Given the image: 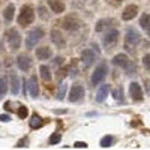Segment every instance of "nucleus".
Returning a JSON list of instances; mask_svg holds the SVG:
<instances>
[{
    "instance_id": "obj_1",
    "label": "nucleus",
    "mask_w": 150,
    "mask_h": 150,
    "mask_svg": "<svg viewBox=\"0 0 150 150\" xmlns=\"http://www.w3.org/2000/svg\"><path fill=\"white\" fill-rule=\"evenodd\" d=\"M35 20V11L32 6L29 5H24L21 8V12H20V15H18V24L21 27H27L30 26V24L33 23Z\"/></svg>"
},
{
    "instance_id": "obj_11",
    "label": "nucleus",
    "mask_w": 150,
    "mask_h": 150,
    "mask_svg": "<svg viewBox=\"0 0 150 150\" xmlns=\"http://www.w3.org/2000/svg\"><path fill=\"white\" fill-rule=\"evenodd\" d=\"M17 65L21 71H29L30 66H32V59L27 54H20L18 59H17Z\"/></svg>"
},
{
    "instance_id": "obj_19",
    "label": "nucleus",
    "mask_w": 150,
    "mask_h": 150,
    "mask_svg": "<svg viewBox=\"0 0 150 150\" xmlns=\"http://www.w3.org/2000/svg\"><path fill=\"white\" fill-rule=\"evenodd\" d=\"M27 87H29V92H30V95H32L33 98H36V96H38V93H39V87H38V80H36L35 75H33V77H30Z\"/></svg>"
},
{
    "instance_id": "obj_22",
    "label": "nucleus",
    "mask_w": 150,
    "mask_h": 150,
    "mask_svg": "<svg viewBox=\"0 0 150 150\" xmlns=\"http://www.w3.org/2000/svg\"><path fill=\"white\" fill-rule=\"evenodd\" d=\"M14 12H15V6L14 5H8L6 6V9H5V12H3V17H5V20L9 23V21H12V18H14Z\"/></svg>"
},
{
    "instance_id": "obj_29",
    "label": "nucleus",
    "mask_w": 150,
    "mask_h": 150,
    "mask_svg": "<svg viewBox=\"0 0 150 150\" xmlns=\"http://www.w3.org/2000/svg\"><path fill=\"white\" fill-rule=\"evenodd\" d=\"M27 114H29L27 107L20 105V107H18V117H20V119H26V117H27Z\"/></svg>"
},
{
    "instance_id": "obj_38",
    "label": "nucleus",
    "mask_w": 150,
    "mask_h": 150,
    "mask_svg": "<svg viewBox=\"0 0 150 150\" xmlns=\"http://www.w3.org/2000/svg\"><path fill=\"white\" fill-rule=\"evenodd\" d=\"M149 92H150V83H149Z\"/></svg>"
},
{
    "instance_id": "obj_20",
    "label": "nucleus",
    "mask_w": 150,
    "mask_h": 150,
    "mask_svg": "<svg viewBox=\"0 0 150 150\" xmlns=\"http://www.w3.org/2000/svg\"><path fill=\"white\" fill-rule=\"evenodd\" d=\"M140 26L147 32V35L150 36V15L149 14H143L140 18Z\"/></svg>"
},
{
    "instance_id": "obj_34",
    "label": "nucleus",
    "mask_w": 150,
    "mask_h": 150,
    "mask_svg": "<svg viewBox=\"0 0 150 150\" xmlns=\"http://www.w3.org/2000/svg\"><path fill=\"white\" fill-rule=\"evenodd\" d=\"M27 143H29V138L26 137V138H23V140H20V141H18L17 147H23V146H27Z\"/></svg>"
},
{
    "instance_id": "obj_25",
    "label": "nucleus",
    "mask_w": 150,
    "mask_h": 150,
    "mask_svg": "<svg viewBox=\"0 0 150 150\" xmlns=\"http://www.w3.org/2000/svg\"><path fill=\"white\" fill-rule=\"evenodd\" d=\"M8 92V80L3 77L0 78V96H5Z\"/></svg>"
},
{
    "instance_id": "obj_4",
    "label": "nucleus",
    "mask_w": 150,
    "mask_h": 150,
    "mask_svg": "<svg viewBox=\"0 0 150 150\" xmlns=\"http://www.w3.org/2000/svg\"><path fill=\"white\" fill-rule=\"evenodd\" d=\"M6 39H8V44H9V48L12 51H18L20 47H21V35L18 33L17 29H11L8 30L6 33Z\"/></svg>"
},
{
    "instance_id": "obj_3",
    "label": "nucleus",
    "mask_w": 150,
    "mask_h": 150,
    "mask_svg": "<svg viewBox=\"0 0 150 150\" xmlns=\"http://www.w3.org/2000/svg\"><path fill=\"white\" fill-rule=\"evenodd\" d=\"M107 74H108L107 63H105V62H102L101 65H98V66H96V69H95V71H93V74H92V78H90L92 84H93V86H96V84H101V83L105 80Z\"/></svg>"
},
{
    "instance_id": "obj_6",
    "label": "nucleus",
    "mask_w": 150,
    "mask_h": 150,
    "mask_svg": "<svg viewBox=\"0 0 150 150\" xmlns=\"http://www.w3.org/2000/svg\"><path fill=\"white\" fill-rule=\"evenodd\" d=\"M44 38V30L42 29H33L29 32L27 38H26V47L29 50H32L33 47H36V44L39 42Z\"/></svg>"
},
{
    "instance_id": "obj_36",
    "label": "nucleus",
    "mask_w": 150,
    "mask_h": 150,
    "mask_svg": "<svg viewBox=\"0 0 150 150\" xmlns=\"http://www.w3.org/2000/svg\"><path fill=\"white\" fill-rule=\"evenodd\" d=\"M0 120H2V122H9L11 117H9L8 114H2V116H0Z\"/></svg>"
},
{
    "instance_id": "obj_28",
    "label": "nucleus",
    "mask_w": 150,
    "mask_h": 150,
    "mask_svg": "<svg viewBox=\"0 0 150 150\" xmlns=\"http://www.w3.org/2000/svg\"><path fill=\"white\" fill-rule=\"evenodd\" d=\"M60 140H62V135H60V132H56V134H53L51 137H50L48 143L51 144V146H54V144H59V143H60Z\"/></svg>"
},
{
    "instance_id": "obj_27",
    "label": "nucleus",
    "mask_w": 150,
    "mask_h": 150,
    "mask_svg": "<svg viewBox=\"0 0 150 150\" xmlns=\"http://www.w3.org/2000/svg\"><path fill=\"white\" fill-rule=\"evenodd\" d=\"M112 143H114V138H112L111 135H105L104 138L101 140V146L102 147H110V146H112Z\"/></svg>"
},
{
    "instance_id": "obj_18",
    "label": "nucleus",
    "mask_w": 150,
    "mask_h": 150,
    "mask_svg": "<svg viewBox=\"0 0 150 150\" xmlns=\"http://www.w3.org/2000/svg\"><path fill=\"white\" fill-rule=\"evenodd\" d=\"M108 90H110L108 84H102L101 87H99L98 95H96V102H104L107 99V96H108Z\"/></svg>"
},
{
    "instance_id": "obj_15",
    "label": "nucleus",
    "mask_w": 150,
    "mask_h": 150,
    "mask_svg": "<svg viewBox=\"0 0 150 150\" xmlns=\"http://www.w3.org/2000/svg\"><path fill=\"white\" fill-rule=\"evenodd\" d=\"M48 5H50V8H51V11L54 14L65 12V3L62 2V0H48Z\"/></svg>"
},
{
    "instance_id": "obj_9",
    "label": "nucleus",
    "mask_w": 150,
    "mask_h": 150,
    "mask_svg": "<svg viewBox=\"0 0 150 150\" xmlns=\"http://www.w3.org/2000/svg\"><path fill=\"white\" fill-rule=\"evenodd\" d=\"M137 14H138V6H137V5H128L126 8L123 9L122 18H123L125 21H129V20L135 18Z\"/></svg>"
},
{
    "instance_id": "obj_33",
    "label": "nucleus",
    "mask_w": 150,
    "mask_h": 150,
    "mask_svg": "<svg viewBox=\"0 0 150 150\" xmlns=\"http://www.w3.org/2000/svg\"><path fill=\"white\" fill-rule=\"evenodd\" d=\"M39 15H41V18L48 20V15L45 14V8H44V6H39Z\"/></svg>"
},
{
    "instance_id": "obj_24",
    "label": "nucleus",
    "mask_w": 150,
    "mask_h": 150,
    "mask_svg": "<svg viewBox=\"0 0 150 150\" xmlns=\"http://www.w3.org/2000/svg\"><path fill=\"white\" fill-rule=\"evenodd\" d=\"M110 23H111V20H101V21L96 24L95 30H96V32H102L104 29H107V27L110 26Z\"/></svg>"
},
{
    "instance_id": "obj_35",
    "label": "nucleus",
    "mask_w": 150,
    "mask_h": 150,
    "mask_svg": "<svg viewBox=\"0 0 150 150\" xmlns=\"http://www.w3.org/2000/svg\"><path fill=\"white\" fill-rule=\"evenodd\" d=\"M74 146H75V147H78V149H81V147H84V149H86V147H87V143H83V141H77V143H75Z\"/></svg>"
},
{
    "instance_id": "obj_7",
    "label": "nucleus",
    "mask_w": 150,
    "mask_h": 150,
    "mask_svg": "<svg viewBox=\"0 0 150 150\" xmlns=\"http://www.w3.org/2000/svg\"><path fill=\"white\" fill-rule=\"evenodd\" d=\"M84 95H86L84 87L81 84H74L69 90V101L71 102H80L84 98Z\"/></svg>"
},
{
    "instance_id": "obj_26",
    "label": "nucleus",
    "mask_w": 150,
    "mask_h": 150,
    "mask_svg": "<svg viewBox=\"0 0 150 150\" xmlns=\"http://www.w3.org/2000/svg\"><path fill=\"white\" fill-rule=\"evenodd\" d=\"M112 96H114L116 101H120V102L125 101V98H123V89H122V87H117V89H114V92H112Z\"/></svg>"
},
{
    "instance_id": "obj_30",
    "label": "nucleus",
    "mask_w": 150,
    "mask_h": 150,
    "mask_svg": "<svg viewBox=\"0 0 150 150\" xmlns=\"http://www.w3.org/2000/svg\"><path fill=\"white\" fill-rule=\"evenodd\" d=\"M65 92H66V84H60V87H59V93H57V98H59V99H63Z\"/></svg>"
},
{
    "instance_id": "obj_16",
    "label": "nucleus",
    "mask_w": 150,
    "mask_h": 150,
    "mask_svg": "<svg viewBox=\"0 0 150 150\" xmlns=\"http://www.w3.org/2000/svg\"><path fill=\"white\" fill-rule=\"evenodd\" d=\"M51 56H53V51H51V48H48V47H41V48L36 50V57L39 60H48Z\"/></svg>"
},
{
    "instance_id": "obj_8",
    "label": "nucleus",
    "mask_w": 150,
    "mask_h": 150,
    "mask_svg": "<svg viewBox=\"0 0 150 150\" xmlns=\"http://www.w3.org/2000/svg\"><path fill=\"white\" fill-rule=\"evenodd\" d=\"M117 39H119V32H117V30H110V32L105 33L102 42H104V45L107 47V50H111V47L116 45Z\"/></svg>"
},
{
    "instance_id": "obj_13",
    "label": "nucleus",
    "mask_w": 150,
    "mask_h": 150,
    "mask_svg": "<svg viewBox=\"0 0 150 150\" xmlns=\"http://www.w3.org/2000/svg\"><path fill=\"white\" fill-rule=\"evenodd\" d=\"M81 62L84 63L86 68H89L93 65V62H95V54L92 50H84V51L81 53Z\"/></svg>"
},
{
    "instance_id": "obj_37",
    "label": "nucleus",
    "mask_w": 150,
    "mask_h": 150,
    "mask_svg": "<svg viewBox=\"0 0 150 150\" xmlns=\"http://www.w3.org/2000/svg\"><path fill=\"white\" fill-rule=\"evenodd\" d=\"M2 50H3V48H2V42H0V51H2Z\"/></svg>"
},
{
    "instance_id": "obj_23",
    "label": "nucleus",
    "mask_w": 150,
    "mask_h": 150,
    "mask_svg": "<svg viewBox=\"0 0 150 150\" xmlns=\"http://www.w3.org/2000/svg\"><path fill=\"white\" fill-rule=\"evenodd\" d=\"M39 72H41V77H42L44 81H50V80H51V72H50V68L48 66L42 65L39 68Z\"/></svg>"
},
{
    "instance_id": "obj_39",
    "label": "nucleus",
    "mask_w": 150,
    "mask_h": 150,
    "mask_svg": "<svg viewBox=\"0 0 150 150\" xmlns=\"http://www.w3.org/2000/svg\"><path fill=\"white\" fill-rule=\"evenodd\" d=\"M116 2H122V0H116Z\"/></svg>"
},
{
    "instance_id": "obj_2",
    "label": "nucleus",
    "mask_w": 150,
    "mask_h": 150,
    "mask_svg": "<svg viewBox=\"0 0 150 150\" xmlns=\"http://www.w3.org/2000/svg\"><path fill=\"white\" fill-rule=\"evenodd\" d=\"M141 41V36L140 33L134 30V29H128L126 32V36H125V48L128 50V51H132L135 48V45Z\"/></svg>"
},
{
    "instance_id": "obj_10",
    "label": "nucleus",
    "mask_w": 150,
    "mask_h": 150,
    "mask_svg": "<svg viewBox=\"0 0 150 150\" xmlns=\"http://www.w3.org/2000/svg\"><path fill=\"white\" fill-rule=\"evenodd\" d=\"M129 95L134 101H141L143 99V90H141V86L138 83H131L129 86Z\"/></svg>"
},
{
    "instance_id": "obj_31",
    "label": "nucleus",
    "mask_w": 150,
    "mask_h": 150,
    "mask_svg": "<svg viewBox=\"0 0 150 150\" xmlns=\"http://www.w3.org/2000/svg\"><path fill=\"white\" fill-rule=\"evenodd\" d=\"M143 65H144V68L147 71H150V54H146L143 57Z\"/></svg>"
},
{
    "instance_id": "obj_32",
    "label": "nucleus",
    "mask_w": 150,
    "mask_h": 150,
    "mask_svg": "<svg viewBox=\"0 0 150 150\" xmlns=\"http://www.w3.org/2000/svg\"><path fill=\"white\" fill-rule=\"evenodd\" d=\"M66 72H68V68H62V69H59L57 71V77H59V80H62L66 75Z\"/></svg>"
},
{
    "instance_id": "obj_5",
    "label": "nucleus",
    "mask_w": 150,
    "mask_h": 150,
    "mask_svg": "<svg viewBox=\"0 0 150 150\" xmlns=\"http://www.w3.org/2000/svg\"><path fill=\"white\" fill-rule=\"evenodd\" d=\"M112 63H114L116 66H120L123 69H126L128 74H135V65L131 68V60H129V57L126 54H117V56H114Z\"/></svg>"
},
{
    "instance_id": "obj_17",
    "label": "nucleus",
    "mask_w": 150,
    "mask_h": 150,
    "mask_svg": "<svg viewBox=\"0 0 150 150\" xmlns=\"http://www.w3.org/2000/svg\"><path fill=\"white\" fill-rule=\"evenodd\" d=\"M45 123H47V120H44L41 116L33 114V116H32V119H30V128H32V129H39V128H42V126H44Z\"/></svg>"
},
{
    "instance_id": "obj_12",
    "label": "nucleus",
    "mask_w": 150,
    "mask_h": 150,
    "mask_svg": "<svg viewBox=\"0 0 150 150\" xmlns=\"http://www.w3.org/2000/svg\"><path fill=\"white\" fill-rule=\"evenodd\" d=\"M63 27L69 32H74V30H77L81 27V21L77 20V18H72V17H68L65 21H63Z\"/></svg>"
},
{
    "instance_id": "obj_14",
    "label": "nucleus",
    "mask_w": 150,
    "mask_h": 150,
    "mask_svg": "<svg viewBox=\"0 0 150 150\" xmlns=\"http://www.w3.org/2000/svg\"><path fill=\"white\" fill-rule=\"evenodd\" d=\"M51 41L59 47V48H65L66 47V41H65V38L62 36V33L59 30H51Z\"/></svg>"
},
{
    "instance_id": "obj_21",
    "label": "nucleus",
    "mask_w": 150,
    "mask_h": 150,
    "mask_svg": "<svg viewBox=\"0 0 150 150\" xmlns=\"http://www.w3.org/2000/svg\"><path fill=\"white\" fill-rule=\"evenodd\" d=\"M20 78L17 77V75H12L11 77V89H12V93L14 95H17L18 92H20Z\"/></svg>"
}]
</instances>
